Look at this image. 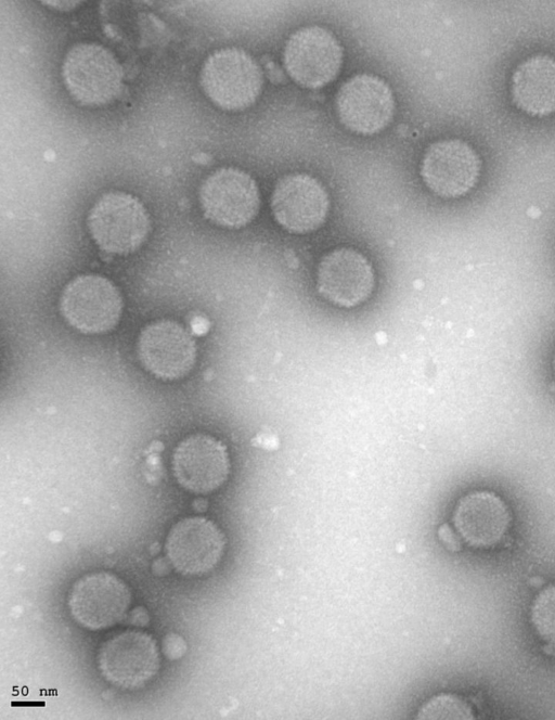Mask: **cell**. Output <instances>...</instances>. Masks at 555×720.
<instances>
[{"label":"cell","mask_w":555,"mask_h":720,"mask_svg":"<svg viewBox=\"0 0 555 720\" xmlns=\"http://www.w3.org/2000/svg\"><path fill=\"white\" fill-rule=\"evenodd\" d=\"M207 97L219 107L241 111L258 99L263 75L259 64L244 50L224 48L208 56L201 72Z\"/></svg>","instance_id":"6da1fadb"},{"label":"cell","mask_w":555,"mask_h":720,"mask_svg":"<svg viewBox=\"0 0 555 720\" xmlns=\"http://www.w3.org/2000/svg\"><path fill=\"white\" fill-rule=\"evenodd\" d=\"M87 222L94 242L111 254L134 252L150 231V219L143 204L124 192L102 195L91 208Z\"/></svg>","instance_id":"7a4b0ae2"},{"label":"cell","mask_w":555,"mask_h":720,"mask_svg":"<svg viewBox=\"0 0 555 720\" xmlns=\"http://www.w3.org/2000/svg\"><path fill=\"white\" fill-rule=\"evenodd\" d=\"M63 78L70 94L86 105H103L116 99L122 87V69L114 55L95 43H80L67 53Z\"/></svg>","instance_id":"3957f363"},{"label":"cell","mask_w":555,"mask_h":720,"mask_svg":"<svg viewBox=\"0 0 555 720\" xmlns=\"http://www.w3.org/2000/svg\"><path fill=\"white\" fill-rule=\"evenodd\" d=\"M101 674L127 690L142 687L157 672L160 655L155 639L143 631L126 630L107 639L96 656Z\"/></svg>","instance_id":"277c9868"},{"label":"cell","mask_w":555,"mask_h":720,"mask_svg":"<svg viewBox=\"0 0 555 720\" xmlns=\"http://www.w3.org/2000/svg\"><path fill=\"white\" fill-rule=\"evenodd\" d=\"M283 63L288 75L298 85L319 89L330 83L339 73L343 48L336 37L320 26L296 30L288 38Z\"/></svg>","instance_id":"5b68a950"},{"label":"cell","mask_w":555,"mask_h":720,"mask_svg":"<svg viewBox=\"0 0 555 720\" xmlns=\"http://www.w3.org/2000/svg\"><path fill=\"white\" fill-rule=\"evenodd\" d=\"M60 309L76 330L96 334L112 330L119 321L122 299L107 279L86 274L75 278L64 288Z\"/></svg>","instance_id":"8992f818"},{"label":"cell","mask_w":555,"mask_h":720,"mask_svg":"<svg viewBox=\"0 0 555 720\" xmlns=\"http://www.w3.org/2000/svg\"><path fill=\"white\" fill-rule=\"evenodd\" d=\"M130 602L128 586L107 571L90 573L77 579L67 601L74 620L89 630H102L119 623Z\"/></svg>","instance_id":"52a82bcc"},{"label":"cell","mask_w":555,"mask_h":720,"mask_svg":"<svg viewBox=\"0 0 555 720\" xmlns=\"http://www.w3.org/2000/svg\"><path fill=\"white\" fill-rule=\"evenodd\" d=\"M199 198L204 215L225 228L249 223L260 207L256 181L237 168H220L202 184Z\"/></svg>","instance_id":"ba28073f"},{"label":"cell","mask_w":555,"mask_h":720,"mask_svg":"<svg viewBox=\"0 0 555 720\" xmlns=\"http://www.w3.org/2000/svg\"><path fill=\"white\" fill-rule=\"evenodd\" d=\"M336 110L341 124L360 134H374L391 121L395 98L389 86L379 77L358 74L339 88Z\"/></svg>","instance_id":"9c48e42d"},{"label":"cell","mask_w":555,"mask_h":720,"mask_svg":"<svg viewBox=\"0 0 555 720\" xmlns=\"http://www.w3.org/2000/svg\"><path fill=\"white\" fill-rule=\"evenodd\" d=\"M480 169V158L468 143L448 139L437 141L426 150L421 176L434 193L454 198L476 184Z\"/></svg>","instance_id":"30bf717a"},{"label":"cell","mask_w":555,"mask_h":720,"mask_svg":"<svg viewBox=\"0 0 555 720\" xmlns=\"http://www.w3.org/2000/svg\"><path fill=\"white\" fill-rule=\"evenodd\" d=\"M330 208L328 195L313 177L293 173L283 177L271 196L272 214L280 226L304 234L319 229Z\"/></svg>","instance_id":"8fae6325"},{"label":"cell","mask_w":555,"mask_h":720,"mask_svg":"<svg viewBox=\"0 0 555 720\" xmlns=\"http://www.w3.org/2000/svg\"><path fill=\"white\" fill-rule=\"evenodd\" d=\"M225 538L211 520L195 516L178 522L166 539L167 556L182 575L198 576L214 569L223 555Z\"/></svg>","instance_id":"7c38bea8"},{"label":"cell","mask_w":555,"mask_h":720,"mask_svg":"<svg viewBox=\"0 0 555 720\" xmlns=\"http://www.w3.org/2000/svg\"><path fill=\"white\" fill-rule=\"evenodd\" d=\"M172 468L177 481L184 489L208 493L227 480L230 460L222 442L205 434H195L175 449Z\"/></svg>","instance_id":"4fadbf2b"},{"label":"cell","mask_w":555,"mask_h":720,"mask_svg":"<svg viewBox=\"0 0 555 720\" xmlns=\"http://www.w3.org/2000/svg\"><path fill=\"white\" fill-rule=\"evenodd\" d=\"M138 353L142 364L154 375L176 380L186 375L195 363L193 338L180 324L163 320L141 332Z\"/></svg>","instance_id":"5bb4252c"},{"label":"cell","mask_w":555,"mask_h":720,"mask_svg":"<svg viewBox=\"0 0 555 720\" xmlns=\"http://www.w3.org/2000/svg\"><path fill=\"white\" fill-rule=\"evenodd\" d=\"M374 282L370 261L352 248L341 247L327 253L318 267L319 293L340 307L363 303L371 295Z\"/></svg>","instance_id":"9a60e30c"},{"label":"cell","mask_w":555,"mask_h":720,"mask_svg":"<svg viewBox=\"0 0 555 720\" xmlns=\"http://www.w3.org/2000/svg\"><path fill=\"white\" fill-rule=\"evenodd\" d=\"M511 523L509 511L494 492L476 490L455 505L453 524L465 542L475 548H489L505 536Z\"/></svg>","instance_id":"2e32d148"},{"label":"cell","mask_w":555,"mask_h":720,"mask_svg":"<svg viewBox=\"0 0 555 720\" xmlns=\"http://www.w3.org/2000/svg\"><path fill=\"white\" fill-rule=\"evenodd\" d=\"M515 105L532 116L555 112V59L533 55L515 69L512 77Z\"/></svg>","instance_id":"e0dca14e"},{"label":"cell","mask_w":555,"mask_h":720,"mask_svg":"<svg viewBox=\"0 0 555 720\" xmlns=\"http://www.w3.org/2000/svg\"><path fill=\"white\" fill-rule=\"evenodd\" d=\"M418 719H474L470 706L453 694H439L426 702L417 713Z\"/></svg>","instance_id":"ac0fdd59"},{"label":"cell","mask_w":555,"mask_h":720,"mask_svg":"<svg viewBox=\"0 0 555 720\" xmlns=\"http://www.w3.org/2000/svg\"><path fill=\"white\" fill-rule=\"evenodd\" d=\"M531 620L539 635L555 644V586L538 594L531 607Z\"/></svg>","instance_id":"d6986e66"},{"label":"cell","mask_w":555,"mask_h":720,"mask_svg":"<svg viewBox=\"0 0 555 720\" xmlns=\"http://www.w3.org/2000/svg\"><path fill=\"white\" fill-rule=\"evenodd\" d=\"M440 535L443 542L448 543L451 549H459V541L448 526L440 528Z\"/></svg>","instance_id":"ffe728a7"},{"label":"cell","mask_w":555,"mask_h":720,"mask_svg":"<svg viewBox=\"0 0 555 720\" xmlns=\"http://www.w3.org/2000/svg\"><path fill=\"white\" fill-rule=\"evenodd\" d=\"M192 329L197 335H203L208 330V322L202 317H197L192 321Z\"/></svg>","instance_id":"44dd1931"},{"label":"cell","mask_w":555,"mask_h":720,"mask_svg":"<svg viewBox=\"0 0 555 720\" xmlns=\"http://www.w3.org/2000/svg\"><path fill=\"white\" fill-rule=\"evenodd\" d=\"M554 371H555V356H554Z\"/></svg>","instance_id":"7402d4cb"}]
</instances>
